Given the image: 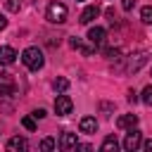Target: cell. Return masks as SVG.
Instances as JSON below:
<instances>
[{
    "instance_id": "obj_1",
    "label": "cell",
    "mask_w": 152,
    "mask_h": 152,
    "mask_svg": "<svg viewBox=\"0 0 152 152\" xmlns=\"http://www.w3.org/2000/svg\"><path fill=\"white\" fill-rule=\"evenodd\" d=\"M21 62L26 64V69H31V71H38V69H43V64H45V57H43V52H40L38 48H26V50L21 52Z\"/></svg>"
},
{
    "instance_id": "obj_2",
    "label": "cell",
    "mask_w": 152,
    "mask_h": 152,
    "mask_svg": "<svg viewBox=\"0 0 152 152\" xmlns=\"http://www.w3.org/2000/svg\"><path fill=\"white\" fill-rule=\"evenodd\" d=\"M45 17H48L50 24H64V21H66V5H62V2H50Z\"/></svg>"
},
{
    "instance_id": "obj_3",
    "label": "cell",
    "mask_w": 152,
    "mask_h": 152,
    "mask_svg": "<svg viewBox=\"0 0 152 152\" xmlns=\"http://www.w3.org/2000/svg\"><path fill=\"white\" fill-rule=\"evenodd\" d=\"M147 62V52H135L131 57H126V74H135L140 71V66Z\"/></svg>"
},
{
    "instance_id": "obj_4",
    "label": "cell",
    "mask_w": 152,
    "mask_h": 152,
    "mask_svg": "<svg viewBox=\"0 0 152 152\" xmlns=\"http://www.w3.org/2000/svg\"><path fill=\"white\" fill-rule=\"evenodd\" d=\"M71 109H74L71 97L69 95H57V100H55V114L57 116H66V114H71Z\"/></svg>"
},
{
    "instance_id": "obj_5",
    "label": "cell",
    "mask_w": 152,
    "mask_h": 152,
    "mask_svg": "<svg viewBox=\"0 0 152 152\" xmlns=\"http://www.w3.org/2000/svg\"><path fill=\"white\" fill-rule=\"evenodd\" d=\"M140 142H142V135H140V131L131 128V131L126 133V138H124V150H126V152H135V150L140 147Z\"/></svg>"
},
{
    "instance_id": "obj_6",
    "label": "cell",
    "mask_w": 152,
    "mask_h": 152,
    "mask_svg": "<svg viewBox=\"0 0 152 152\" xmlns=\"http://www.w3.org/2000/svg\"><path fill=\"white\" fill-rule=\"evenodd\" d=\"M17 57H19V55H17L14 48H10V45H2V48H0V66H10V64H14Z\"/></svg>"
},
{
    "instance_id": "obj_7",
    "label": "cell",
    "mask_w": 152,
    "mask_h": 152,
    "mask_svg": "<svg viewBox=\"0 0 152 152\" xmlns=\"http://www.w3.org/2000/svg\"><path fill=\"white\" fill-rule=\"evenodd\" d=\"M97 14H100V5H97V2H95V5H88V7L81 12L78 21H81V24H90L93 19H97Z\"/></svg>"
},
{
    "instance_id": "obj_8",
    "label": "cell",
    "mask_w": 152,
    "mask_h": 152,
    "mask_svg": "<svg viewBox=\"0 0 152 152\" xmlns=\"http://www.w3.org/2000/svg\"><path fill=\"white\" fill-rule=\"evenodd\" d=\"M69 45H71L74 50H78V52H83L86 57H90V55H95V48H97V45H93V43H90V45H86V43H83L81 38H71V40H69Z\"/></svg>"
},
{
    "instance_id": "obj_9",
    "label": "cell",
    "mask_w": 152,
    "mask_h": 152,
    "mask_svg": "<svg viewBox=\"0 0 152 152\" xmlns=\"http://www.w3.org/2000/svg\"><path fill=\"white\" fill-rule=\"evenodd\" d=\"M12 93H14V78H12L10 74H0V95L7 97V95H12Z\"/></svg>"
},
{
    "instance_id": "obj_10",
    "label": "cell",
    "mask_w": 152,
    "mask_h": 152,
    "mask_svg": "<svg viewBox=\"0 0 152 152\" xmlns=\"http://www.w3.org/2000/svg\"><path fill=\"white\" fill-rule=\"evenodd\" d=\"M116 126L124 128V131L135 128V126H138V114H124V116H119V119H116Z\"/></svg>"
},
{
    "instance_id": "obj_11",
    "label": "cell",
    "mask_w": 152,
    "mask_h": 152,
    "mask_svg": "<svg viewBox=\"0 0 152 152\" xmlns=\"http://www.w3.org/2000/svg\"><path fill=\"white\" fill-rule=\"evenodd\" d=\"M104 36H107V31H104L102 26H93V28L88 31V40H90L93 45H102V43H104Z\"/></svg>"
},
{
    "instance_id": "obj_12",
    "label": "cell",
    "mask_w": 152,
    "mask_h": 152,
    "mask_svg": "<svg viewBox=\"0 0 152 152\" xmlns=\"http://www.w3.org/2000/svg\"><path fill=\"white\" fill-rule=\"evenodd\" d=\"M78 145V138H76V133H69V131H64L62 133V138H59V147L62 150H74Z\"/></svg>"
},
{
    "instance_id": "obj_13",
    "label": "cell",
    "mask_w": 152,
    "mask_h": 152,
    "mask_svg": "<svg viewBox=\"0 0 152 152\" xmlns=\"http://www.w3.org/2000/svg\"><path fill=\"white\" fill-rule=\"evenodd\" d=\"M78 128H81V133H95L97 131V119L95 116H83L81 119V124H78Z\"/></svg>"
},
{
    "instance_id": "obj_14",
    "label": "cell",
    "mask_w": 152,
    "mask_h": 152,
    "mask_svg": "<svg viewBox=\"0 0 152 152\" xmlns=\"http://www.w3.org/2000/svg\"><path fill=\"white\" fill-rule=\"evenodd\" d=\"M26 147H28V142H26V138H21V135L10 138V142H7V150H10V152H24Z\"/></svg>"
},
{
    "instance_id": "obj_15",
    "label": "cell",
    "mask_w": 152,
    "mask_h": 152,
    "mask_svg": "<svg viewBox=\"0 0 152 152\" xmlns=\"http://www.w3.org/2000/svg\"><path fill=\"white\" fill-rule=\"evenodd\" d=\"M116 147H119V140H116L114 135H107V138L102 140V145H100V150H102V152H114Z\"/></svg>"
},
{
    "instance_id": "obj_16",
    "label": "cell",
    "mask_w": 152,
    "mask_h": 152,
    "mask_svg": "<svg viewBox=\"0 0 152 152\" xmlns=\"http://www.w3.org/2000/svg\"><path fill=\"white\" fill-rule=\"evenodd\" d=\"M52 86H55V90H57V93H64V90L69 88V81L59 76V78H55V83H52Z\"/></svg>"
},
{
    "instance_id": "obj_17",
    "label": "cell",
    "mask_w": 152,
    "mask_h": 152,
    "mask_svg": "<svg viewBox=\"0 0 152 152\" xmlns=\"http://www.w3.org/2000/svg\"><path fill=\"white\" fill-rule=\"evenodd\" d=\"M140 19H142L145 24H152V5H147V7L140 10Z\"/></svg>"
},
{
    "instance_id": "obj_18",
    "label": "cell",
    "mask_w": 152,
    "mask_h": 152,
    "mask_svg": "<svg viewBox=\"0 0 152 152\" xmlns=\"http://www.w3.org/2000/svg\"><path fill=\"white\" fill-rule=\"evenodd\" d=\"M140 100H142L147 107H152V83H150V86L142 90V97H140Z\"/></svg>"
},
{
    "instance_id": "obj_19",
    "label": "cell",
    "mask_w": 152,
    "mask_h": 152,
    "mask_svg": "<svg viewBox=\"0 0 152 152\" xmlns=\"http://www.w3.org/2000/svg\"><path fill=\"white\" fill-rule=\"evenodd\" d=\"M21 124H24V128H26V131H36V121H33V116H24V119H21Z\"/></svg>"
},
{
    "instance_id": "obj_20",
    "label": "cell",
    "mask_w": 152,
    "mask_h": 152,
    "mask_svg": "<svg viewBox=\"0 0 152 152\" xmlns=\"http://www.w3.org/2000/svg\"><path fill=\"white\" fill-rule=\"evenodd\" d=\"M55 145H57V142H55L52 138H45V140L40 142V150H45V152H50V150H55Z\"/></svg>"
},
{
    "instance_id": "obj_21",
    "label": "cell",
    "mask_w": 152,
    "mask_h": 152,
    "mask_svg": "<svg viewBox=\"0 0 152 152\" xmlns=\"http://www.w3.org/2000/svg\"><path fill=\"white\" fill-rule=\"evenodd\" d=\"M5 7L10 12H19V0H5Z\"/></svg>"
},
{
    "instance_id": "obj_22",
    "label": "cell",
    "mask_w": 152,
    "mask_h": 152,
    "mask_svg": "<svg viewBox=\"0 0 152 152\" xmlns=\"http://www.w3.org/2000/svg\"><path fill=\"white\" fill-rule=\"evenodd\" d=\"M121 7H124L126 12H131V10L135 7V0H121Z\"/></svg>"
},
{
    "instance_id": "obj_23",
    "label": "cell",
    "mask_w": 152,
    "mask_h": 152,
    "mask_svg": "<svg viewBox=\"0 0 152 152\" xmlns=\"http://www.w3.org/2000/svg\"><path fill=\"white\" fill-rule=\"evenodd\" d=\"M104 55H107L109 59H119V57H121V52H119V50H104Z\"/></svg>"
},
{
    "instance_id": "obj_24",
    "label": "cell",
    "mask_w": 152,
    "mask_h": 152,
    "mask_svg": "<svg viewBox=\"0 0 152 152\" xmlns=\"http://www.w3.org/2000/svg\"><path fill=\"white\" fill-rule=\"evenodd\" d=\"M138 100V93L135 90H128V102H135Z\"/></svg>"
},
{
    "instance_id": "obj_25",
    "label": "cell",
    "mask_w": 152,
    "mask_h": 152,
    "mask_svg": "<svg viewBox=\"0 0 152 152\" xmlns=\"http://www.w3.org/2000/svg\"><path fill=\"white\" fill-rule=\"evenodd\" d=\"M33 116H36V119H43V116H45V109H36Z\"/></svg>"
},
{
    "instance_id": "obj_26",
    "label": "cell",
    "mask_w": 152,
    "mask_h": 152,
    "mask_svg": "<svg viewBox=\"0 0 152 152\" xmlns=\"http://www.w3.org/2000/svg\"><path fill=\"white\" fill-rule=\"evenodd\" d=\"M7 26V19H5V14H0V31Z\"/></svg>"
},
{
    "instance_id": "obj_27",
    "label": "cell",
    "mask_w": 152,
    "mask_h": 152,
    "mask_svg": "<svg viewBox=\"0 0 152 152\" xmlns=\"http://www.w3.org/2000/svg\"><path fill=\"white\" fill-rule=\"evenodd\" d=\"M142 147H145L147 152H152V140H145V145H142Z\"/></svg>"
}]
</instances>
